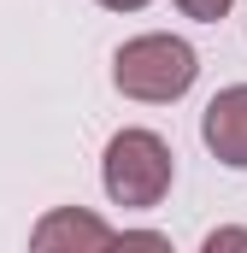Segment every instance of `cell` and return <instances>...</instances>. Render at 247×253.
<instances>
[{
    "mask_svg": "<svg viewBox=\"0 0 247 253\" xmlns=\"http://www.w3.org/2000/svg\"><path fill=\"white\" fill-rule=\"evenodd\" d=\"M100 183H106V200L124 206V212H147L159 206L171 183H177V153L159 129H118L106 141V159H100Z\"/></svg>",
    "mask_w": 247,
    "mask_h": 253,
    "instance_id": "2",
    "label": "cell"
},
{
    "mask_svg": "<svg viewBox=\"0 0 247 253\" xmlns=\"http://www.w3.org/2000/svg\"><path fill=\"white\" fill-rule=\"evenodd\" d=\"M118 230L82 206H53L36 230H30V248H112Z\"/></svg>",
    "mask_w": 247,
    "mask_h": 253,
    "instance_id": "4",
    "label": "cell"
},
{
    "mask_svg": "<svg viewBox=\"0 0 247 253\" xmlns=\"http://www.w3.org/2000/svg\"><path fill=\"white\" fill-rule=\"evenodd\" d=\"M218 248H247V230H212L206 236V253H218Z\"/></svg>",
    "mask_w": 247,
    "mask_h": 253,
    "instance_id": "6",
    "label": "cell"
},
{
    "mask_svg": "<svg viewBox=\"0 0 247 253\" xmlns=\"http://www.w3.org/2000/svg\"><path fill=\"white\" fill-rule=\"evenodd\" d=\"M94 6H106V12H141L147 0H94Z\"/></svg>",
    "mask_w": 247,
    "mask_h": 253,
    "instance_id": "7",
    "label": "cell"
},
{
    "mask_svg": "<svg viewBox=\"0 0 247 253\" xmlns=\"http://www.w3.org/2000/svg\"><path fill=\"white\" fill-rule=\"evenodd\" d=\"M200 141L212 147V159H224L230 171H247V83H230L206 100Z\"/></svg>",
    "mask_w": 247,
    "mask_h": 253,
    "instance_id": "3",
    "label": "cell"
},
{
    "mask_svg": "<svg viewBox=\"0 0 247 253\" xmlns=\"http://www.w3.org/2000/svg\"><path fill=\"white\" fill-rule=\"evenodd\" d=\"M200 77V53L188 47L183 36H129L118 53H112V88L124 100H141V106H171L183 100Z\"/></svg>",
    "mask_w": 247,
    "mask_h": 253,
    "instance_id": "1",
    "label": "cell"
},
{
    "mask_svg": "<svg viewBox=\"0 0 247 253\" xmlns=\"http://www.w3.org/2000/svg\"><path fill=\"white\" fill-rule=\"evenodd\" d=\"M230 6H236V0H177V12H183V18H194V24H218Z\"/></svg>",
    "mask_w": 247,
    "mask_h": 253,
    "instance_id": "5",
    "label": "cell"
}]
</instances>
